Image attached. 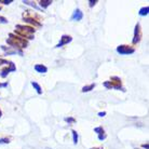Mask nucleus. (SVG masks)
I'll list each match as a JSON object with an SVG mask.
<instances>
[{
	"label": "nucleus",
	"instance_id": "nucleus-24",
	"mask_svg": "<svg viewBox=\"0 0 149 149\" xmlns=\"http://www.w3.org/2000/svg\"><path fill=\"white\" fill-rule=\"evenodd\" d=\"M13 2V0H0V3L2 4H10Z\"/></svg>",
	"mask_w": 149,
	"mask_h": 149
},
{
	"label": "nucleus",
	"instance_id": "nucleus-15",
	"mask_svg": "<svg viewBox=\"0 0 149 149\" xmlns=\"http://www.w3.org/2000/svg\"><path fill=\"white\" fill-rule=\"evenodd\" d=\"M95 86H96V84H95V83H91V84H89V86H84L81 89V92H82V93L91 92L92 90H94V88H95Z\"/></svg>",
	"mask_w": 149,
	"mask_h": 149
},
{
	"label": "nucleus",
	"instance_id": "nucleus-30",
	"mask_svg": "<svg viewBox=\"0 0 149 149\" xmlns=\"http://www.w3.org/2000/svg\"><path fill=\"white\" fill-rule=\"evenodd\" d=\"M1 9H2V8H1V6H0V11H1Z\"/></svg>",
	"mask_w": 149,
	"mask_h": 149
},
{
	"label": "nucleus",
	"instance_id": "nucleus-19",
	"mask_svg": "<svg viewBox=\"0 0 149 149\" xmlns=\"http://www.w3.org/2000/svg\"><path fill=\"white\" fill-rule=\"evenodd\" d=\"M64 121L67 122L68 124H74L76 123V119L74 117H66V118H64Z\"/></svg>",
	"mask_w": 149,
	"mask_h": 149
},
{
	"label": "nucleus",
	"instance_id": "nucleus-21",
	"mask_svg": "<svg viewBox=\"0 0 149 149\" xmlns=\"http://www.w3.org/2000/svg\"><path fill=\"white\" fill-rule=\"evenodd\" d=\"M9 62H10V61L6 60V58H0V66H3V65L7 66L8 64H9Z\"/></svg>",
	"mask_w": 149,
	"mask_h": 149
},
{
	"label": "nucleus",
	"instance_id": "nucleus-1",
	"mask_svg": "<svg viewBox=\"0 0 149 149\" xmlns=\"http://www.w3.org/2000/svg\"><path fill=\"white\" fill-rule=\"evenodd\" d=\"M35 33H36V28L29 26V25H23V24H17L15 26L14 34L19 36V37L26 39L27 41L33 40L35 38Z\"/></svg>",
	"mask_w": 149,
	"mask_h": 149
},
{
	"label": "nucleus",
	"instance_id": "nucleus-23",
	"mask_svg": "<svg viewBox=\"0 0 149 149\" xmlns=\"http://www.w3.org/2000/svg\"><path fill=\"white\" fill-rule=\"evenodd\" d=\"M97 2H98L97 0H89V7L90 8H93L94 6L97 3Z\"/></svg>",
	"mask_w": 149,
	"mask_h": 149
},
{
	"label": "nucleus",
	"instance_id": "nucleus-22",
	"mask_svg": "<svg viewBox=\"0 0 149 149\" xmlns=\"http://www.w3.org/2000/svg\"><path fill=\"white\" fill-rule=\"evenodd\" d=\"M8 23H9V21H8L4 16H1V15H0V24H8Z\"/></svg>",
	"mask_w": 149,
	"mask_h": 149
},
{
	"label": "nucleus",
	"instance_id": "nucleus-13",
	"mask_svg": "<svg viewBox=\"0 0 149 149\" xmlns=\"http://www.w3.org/2000/svg\"><path fill=\"white\" fill-rule=\"evenodd\" d=\"M52 3H53L52 0H40V1H39V7H40V9L43 11L47 8L50 7Z\"/></svg>",
	"mask_w": 149,
	"mask_h": 149
},
{
	"label": "nucleus",
	"instance_id": "nucleus-3",
	"mask_svg": "<svg viewBox=\"0 0 149 149\" xmlns=\"http://www.w3.org/2000/svg\"><path fill=\"white\" fill-rule=\"evenodd\" d=\"M22 19L24 22L27 23L29 26L34 27V28H36V27L39 28V27L42 26V22H41L40 16L38 14H36V13H33L29 10H26V11L23 12Z\"/></svg>",
	"mask_w": 149,
	"mask_h": 149
},
{
	"label": "nucleus",
	"instance_id": "nucleus-11",
	"mask_svg": "<svg viewBox=\"0 0 149 149\" xmlns=\"http://www.w3.org/2000/svg\"><path fill=\"white\" fill-rule=\"evenodd\" d=\"M83 17V12L80 9H76L70 16V21H81Z\"/></svg>",
	"mask_w": 149,
	"mask_h": 149
},
{
	"label": "nucleus",
	"instance_id": "nucleus-9",
	"mask_svg": "<svg viewBox=\"0 0 149 149\" xmlns=\"http://www.w3.org/2000/svg\"><path fill=\"white\" fill-rule=\"evenodd\" d=\"M71 41H72V37L69 36V35H63L62 37L60 38V41H58V43L55 45L56 49H60L64 45H68V43H70Z\"/></svg>",
	"mask_w": 149,
	"mask_h": 149
},
{
	"label": "nucleus",
	"instance_id": "nucleus-4",
	"mask_svg": "<svg viewBox=\"0 0 149 149\" xmlns=\"http://www.w3.org/2000/svg\"><path fill=\"white\" fill-rule=\"evenodd\" d=\"M103 86L107 90L115 89V90H118V91L125 92V88H124L122 84V80H121V78H119L118 76H112L109 80L103 82Z\"/></svg>",
	"mask_w": 149,
	"mask_h": 149
},
{
	"label": "nucleus",
	"instance_id": "nucleus-7",
	"mask_svg": "<svg viewBox=\"0 0 149 149\" xmlns=\"http://www.w3.org/2000/svg\"><path fill=\"white\" fill-rule=\"evenodd\" d=\"M13 71H16V66H15V64L13 62L10 61L7 66L0 70V77L1 78H7L8 74L10 72H13Z\"/></svg>",
	"mask_w": 149,
	"mask_h": 149
},
{
	"label": "nucleus",
	"instance_id": "nucleus-17",
	"mask_svg": "<svg viewBox=\"0 0 149 149\" xmlns=\"http://www.w3.org/2000/svg\"><path fill=\"white\" fill-rule=\"evenodd\" d=\"M148 13H149V7L148 6L141 8V9H139V11H138V14L141 15V16H146V15H148Z\"/></svg>",
	"mask_w": 149,
	"mask_h": 149
},
{
	"label": "nucleus",
	"instance_id": "nucleus-25",
	"mask_svg": "<svg viewBox=\"0 0 149 149\" xmlns=\"http://www.w3.org/2000/svg\"><path fill=\"white\" fill-rule=\"evenodd\" d=\"M8 86V82H1L0 81V88H6Z\"/></svg>",
	"mask_w": 149,
	"mask_h": 149
},
{
	"label": "nucleus",
	"instance_id": "nucleus-8",
	"mask_svg": "<svg viewBox=\"0 0 149 149\" xmlns=\"http://www.w3.org/2000/svg\"><path fill=\"white\" fill-rule=\"evenodd\" d=\"M1 49H2V51H4L6 55H15V54H19V56H23V54H24V53H23V50L12 48V47L1 45Z\"/></svg>",
	"mask_w": 149,
	"mask_h": 149
},
{
	"label": "nucleus",
	"instance_id": "nucleus-12",
	"mask_svg": "<svg viewBox=\"0 0 149 149\" xmlns=\"http://www.w3.org/2000/svg\"><path fill=\"white\" fill-rule=\"evenodd\" d=\"M34 69L37 72H39V74H45V72H48V67L45 65H43V64H36L34 66Z\"/></svg>",
	"mask_w": 149,
	"mask_h": 149
},
{
	"label": "nucleus",
	"instance_id": "nucleus-10",
	"mask_svg": "<svg viewBox=\"0 0 149 149\" xmlns=\"http://www.w3.org/2000/svg\"><path fill=\"white\" fill-rule=\"evenodd\" d=\"M94 132L97 134V138H98V141H101V142H103V141H105V139L107 138V134H106V132H105L104 127H101V125L94 127Z\"/></svg>",
	"mask_w": 149,
	"mask_h": 149
},
{
	"label": "nucleus",
	"instance_id": "nucleus-14",
	"mask_svg": "<svg viewBox=\"0 0 149 149\" xmlns=\"http://www.w3.org/2000/svg\"><path fill=\"white\" fill-rule=\"evenodd\" d=\"M23 3L24 4H27V6H30V7H33L34 9H36V10H38V11H41V9H40V7L38 6L35 1H29V0H24L23 1Z\"/></svg>",
	"mask_w": 149,
	"mask_h": 149
},
{
	"label": "nucleus",
	"instance_id": "nucleus-16",
	"mask_svg": "<svg viewBox=\"0 0 149 149\" xmlns=\"http://www.w3.org/2000/svg\"><path fill=\"white\" fill-rule=\"evenodd\" d=\"M31 86H33L34 90H36V92H37L39 95H40V94H42V88H41V86L39 84V83H38V82L31 81Z\"/></svg>",
	"mask_w": 149,
	"mask_h": 149
},
{
	"label": "nucleus",
	"instance_id": "nucleus-26",
	"mask_svg": "<svg viewBox=\"0 0 149 149\" xmlns=\"http://www.w3.org/2000/svg\"><path fill=\"white\" fill-rule=\"evenodd\" d=\"M106 116V111H101L98 112V117H105Z\"/></svg>",
	"mask_w": 149,
	"mask_h": 149
},
{
	"label": "nucleus",
	"instance_id": "nucleus-18",
	"mask_svg": "<svg viewBox=\"0 0 149 149\" xmlns=\"http://www.w3.org/2000/svg\"><path fill=\"white\" fill-rule=\"evenodd\" d=\"M71 134H72V142H74V145H77L79 141V135H78V133H77V131L71 130Z\"/></svg>",
	"mask_w": 149,
	"mask_h": 149
},
{
	"label": "nucleus",
	"instance_id": "nucleus-28",
	"mask_svg": "<svg viewBox=\"0 0 149 149\" xmlns=\"http://www.w3.org/2000/svg\"><path fill=\"white\" fill-rule=\"evenodd\" d=\"M90 149H104L103 147H92V148H90Z\"/></svg>",
	"mask_w": 149,
	"mask_h": 149
},
{
	"label": "nucleus",
	"instance_id": "nucleus-20",
	"mask_svg": "<svg viewBox=\"0 0 149 149\" xmlns=\"http://www.w3.org/2000/svg\"><path fill=\"white\" fill-rule=\"evenodd\" d=\"M10 141H11L10 137H0V145H2V144H9Z\"/></svg>",
	"mask_w": 149,
	"mask_h": 149
},
{
	"label": "nucleus",
	"instance_id": "nucleus-5",
	"mask_svg": "<svg viewBox=\"0 0 149 149\" xmlns=\"http://www.w3.org/2000/svg\"><path fill=\"white\" fill-rule=\"evenodd\" d=\"M116 51L120 55H130L135 52V48L131 45H120L117 47Z\"/></svg>",
	"mask_w": 149,
	"mask_h": 149
},
{
	"label": "nucleus",
	"instance_id": "nucleus-6",
	"mask_svg": "<svg viewBox=\"0 0 149 149\" xmlns=\"http://www.w3.org/2000/svg\"><path fill=\"white\" fill-rule=\"evenodd\" d=\"M143 38V30H142V26L139 23H136L134 28V35H133V39H132V43H133V47L135 45H137L141 42Z\"/></svg>",
	"mask_w": 149,
	"mask_h": 149
},
{
	"label": "nucleus",
	"instance_id": "nucleus-29",
	"mask_svg": "<svg viewBox=\"0 0 149 149\" xmlns=\"http://www.w3.org/2000/svg\"><path fill=\"white\" fill-rule=\"evenodd\" d=\"M1 117H2V110L0 109V119H1Z\"/></svg>",
	"mask_w": 149,
	"mask_h": 149
},
{
	"label": "nucleus",
	"instance_id": "nucleus-27",
	"mask_svg": "<svg viewBox=\"0 0 149 149\" xmlns=\"http://www.w3.org/2000/svg\"><path fill=\"white\" fill-rule=\"evenodd\" d=\"M142 147L144 149H149V145H148V143H146V144H143Z\"/></svg>",
	"mask_w": 149,
	"mask_h": 149
},
{
	"label": "nucleus",
	"instance_id": "nucleus-2",
	"mask_svg": "<svg viewBox=\"0 0 149 149\" xmlns=\"http://www.w3.org/2000/svg\"><path fill=\"white\" fill-rule=\"evenodd\" d=\"M6 42L8 43L9 47H12V48H15V49H19V50L26 49L27 47H28V43H29L26 39L19 37L17 35H15L14 33H10V34H9Z\"/></svg>",
	"mask_w": 149,
	"mask_h": 149
}]
</instances>
